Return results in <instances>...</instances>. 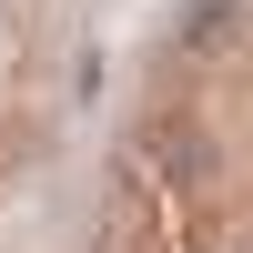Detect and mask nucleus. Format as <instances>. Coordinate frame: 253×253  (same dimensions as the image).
<instances>
[{"label":"nucleus","mask_w":253,"mask_h":253,"mask_svg":"<svg viewBox=\"0 0 253 253\" xmlns=\"http://www.w3.org/2000/svg\"><path fill=\"white\" fill-rule=\"evenodd\" d=\"M233 31H243V10H233V0H193V10H182V51H223Z\"/></svg>","instance_id":"nucleus-1"},{"label":"nucleus","mask_w":253,"mask_h":253,"mask_svg":"<svg viewBox=\"0 0 253 253\" xmlns=\"http://www.w3.org/2000/svg\"><path fill=\"white\" fill-rule=\"evenodd\" d=\"M162 162H172V182H213V142H203V132H172Z\"/></svg>","instance_id":"nucleus-2"}]
</instances>
